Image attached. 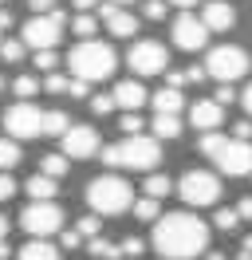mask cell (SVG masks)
I'll return each mask as SVG.
<instances>
[{
  "instance_id": "obj_16",
  "label": "cell",
  "mask_w": 252,
  "mask_h": 260,
  "mask_svg": "<svg viewBox=\"0 0 252 260\" xmlns=\"http://www.w3.org/2000/svg\"><path fill=\"white\" fill-rule=\"evenodd\" d=\"M201 20L209 32H229L236 24V8L233 4H225V0H205L201 4Z\"/></svg>"
},
{
  "instance_id": "obj_18",
  "label": "cell",
  "mask_w": 252,
  "mask_h": 260,
  "mask_svg": "<svg viewBox=\"0 0 252 260\" xmlns=\"http://www.w3.org/2000/svg\"><path fill=\"white\" fill-rule=\"evenodd\" d=\"M16 260H59V248L47 241V237H32V241L16 252Z\"/></svg>"
},
{
  "instance_id": "obj_17",
  "label": "cell",
  "mask_w": 252,
  "mask_h": 260,
  "mask_svg": "<svg viewBox=\"0 0 252 260\" xmlns=\"http://www.w3.org/2000/svg\"><path fill=\"white\" fill-rule=\"evenodd\" d=\"M114 107H122V111H138L142 103H146V87H142V79H122V83H114Z\"/></svg>"
},
{
  "instance_id": "obj_23",
  "label": "cell",
  "mask_w": 252,
  "mask_h": 260,
  "mask_svg": "<svg viewBox=\"0 0 252 260\" xmlns=\"http://www.w3.org/2000/svg\"><path fill=\"white\" fill-rule=\"evenodd\" d=\"M67 130H71V118H67V111H47V114H44V126H40V134L63 138Z\"/></svg>"
},
{
  "instance_id": "obj_55",
  "label": "cell",
  "mask_w": 252,
  "mask_h": 260,
  "mask_svg": "<svg viewBox=\"0 0 252 260\" xmlns=\"http://www.w3.org/2000/svg\"><path fill=\"white\" fill-rule=\"evenodd\" d=\"M0 241H8V217L0 213Z\"/></svg>"
},
{
  "instance_id": "obj_7",
  "label": "cell",
  "mask_w": 252,
  "mask_h": 260,
  "mask_svg": "<svg viewBox=\"0 0 252 260\" xmlns=\"http://www.w3.org/2000/svg\"><path fill=\"white\" fill-rule=\"evenodd\" d=\"M20 40L28 44L32 51H44V48H55L63 40V12H40V16H32L24 28H20Z\"/></svg>"
},
{
  "instance_id": "obj_32",
  "label": "cell",
  "mask_w": 252,
  "mask_h": 260,
  "mask_svg": "<svg viewBox=\"0 0 252 260\" xmlns=\"http://www.w3.org/2000/svg\"><path fill=\"white\" fill-rule=\"evenodd\" d=\"M99 229H103V225H99V213H87V217H79V221H75V233L83 237V241L99 237Z\"/></svg>"
},
{
  "instance_id": "obj_52",
  "label": "cell",
  "mask_w": 252,
  "mask_h": 260,
  "mask_svg": "<svg viewBox=\"0 0 252 260\" xmlns=\"http://www.w3.org/2000/svg\"><path fill=\"white\" fill-rule=\"evenodd\" d=\"M170 4H177V8H181V12H189V8H193V4H205V0H170Z\"/></svg>"
},
{
  "instance_id": "obj_49",
  "label": "cell",
  "mask_w": 252,
  "mask_h": 260,
  "mask_svg": "<svg viewBox=\"0 0 252 260\" xmlns=\"http://www.w3.org/2000/svg\"><path fill=\"white\" fill-rule=\"evenodd\" d=\"M236 260H252V237L240 241V256H236Z\"/></svg>"
},
{
  "instance_id": "obj_20",
  "label": "cell",
  "mask_w": 252,
  "mask_h": 260,
  "mask_svg": "<svg viewBox=\"0 0 252 260\" xmlns=\"http://www.w3.org/2000/svg\"><path fill=\"white\" fill-rule=\"evenodd\" d=\"M24 189H28L32 201H55V178H47V174H32L28 181H24Z\"/></svg>"
},
{
  "instance_id": "obj_47",
  "label": "cell",
  "mask_w": 252,
  "mask_h": 260,
  "mask_svg": "<svg viewBox=\"0 0 252 260\" xmlns=\"http://www.w3.org/2000/svg\"><path fill=\"white\" fill-rule=\"evenodd\" d=\"M209 75H205V67H189L185 71V83H205Z\"/></svg>"
},
{
  "instance_id": "obj_14",
  "label": "cell",
  "mask_w": 252,
  "mask_h": 260,
  "mask_svg": "<svg viewBox=\"0 0 252 260\" xmlns=\"http://www.w3.org/2000/svg\"><path fill=\"white\" fill-rule=\"evenodd\" d=\"M99 20H103V24H107V32L118 36V40H126V36L138 32V20L130 16L122 4H110V0H107V4H99Z\"/></svg>"
},
{
  "instance_id": "obj_33",
  "label": "cell",
  "mask_w": 252,
  "mask_h": 260,
  "mask_svg": "<svg viewBox=\"0 0 252 260\" xmlns=\"http://www.w3.org/2000/svg\"><path fill=\"white\" fill-rule=\"evenodd\" d=\"M236 221H240V213H236V209H217V217H213V225H217L220 233H233Z\"/></svg>"
},
{
  "instance_id": "obj_58",
  "label": "cell",
  "mask_w": 252,
  "mask_h": 260,
  "mask_svg": "<svg viewBox=\"0 0 252 260\" xmlns=\"http://www.w3.org/2000/svg\"><path fill=\"white\" fill-rule=\"evenodd\" d=\"M0 91H4V79H0Z\"/></svg>"
},
{
  "instance_id": "obj_30",
  "label": "cell",
  "mask_w": 252,
  "mask_h": 260,
  "mask_svg": "<svg viewBox=\"0 0 252 260\" xmlns=\"http://www.w3.org/2000/svg\"><path fill=\"white\" fill-rule=\"evenodd\" d=\"M24 51H28L24 40H0V59H4V63H20Z\"/></svg>"
},
{
  "instance_id": "obj_56",
  "label": "cell",
  "mask_w": 252,
  "mask_h": 260,
  "mask_svg": "<svg viewBox=\"0 0 252 260\" xmlns=\"http://www.w3.org/2000/svg\"><path fill=\"white\" fill-rule=\"evenodd\" d=\"M205 260H225V252H205Z\"/></svg>"
},
{
  "instance_id": "obj_28",
  "label": "cell",
  "mask_w": 252,
  "mask_h": 260,
  "mask_svg": "<svg viewBox=\"0 0 252 260\" xmlns=\"http://www.w3.org/2000/svg\"><path fill=\"white\" fill-rule=\"evenodd\" d=\"M40 87H44V83L36 79V75H20V79L12 83V95L20 99V103H28V99L36 95V91H40Z\"/></svg>"
},
{
  "instance_id": "obj_3",
  "label": "cell",
  "mask_w": 252,
  "mask_h": 260,
  "mask_svg": "<svg viewBox=\"0 0 252 260\" xmlns=\"http://www.w3.org/2000/svg\"><path fill=\"white\" fill-rule=\"evenodd\" d=\"M87 205L99 217H118V213H126L134 205V189L118 174H103V178L87 181Z\"/></svg>"
},
{
  "instance_id": "obj_27",
  "label": "cell",
  "mask_w": 252,
  "mask_h": 260,
  "mask_svg": "<svg viewBox=\"0 0 252 260\" xmlns=\"http://www.w3.org/2000/svg\"><path fill=\"white\" fill-rule=\"evenodd\" d=\"M20 166V142L16 138H0V170Z\"/></svg>"
},
{
  "instance_id": "obj_8",
  "label": "cell",
  "mask_w": 252,
  "mask_h": 260,
  "mask_svg": "<svg viewBox=\"0 0 252 260\" xmlns=\"http://www.w3.org/2000/svg\"><path fill=\"white\" fill-rule=\"evenodd\" d=\"M20 229L28 237H51V233L63 229V209L55 201H32V205L20 209Z\"/></svg>"
},
{
  "instance_id": "obj_50",
  "label": "cell",
  "mask_w": 252,
  "mask_h": 260,
  "mask_svg": "<svg viewBox=\"0 0 252 260\" xmlns=\"http://www.w3.org/2000/svg\"><path fill=\"white\" fill-rule=\"evenodd\" d=\"M8 28H12V12H8V8H0V32H8Z\"/></svg>"
},
{
  "instance_id": "obj_6",
  "label": "cell",
  "mask_w": 252,
  "mask_h": 260,
  "mask_svg": "<svg viewBox=\"0 0 252 260\" xmlns=\"http://www.w3.org/2000/svg\"><path fill=\"white\" fill-rule=\"evenodd\" d=\"M114 150H118V170H142V174H150L162 162V146H158V138H150V134H130Z\"/></svg>"
},
{
  "instance_id": "obj_39",
  "label": "cell",
  "mask_w": 252,
  "mask_h": 260,
  "mask_svg": "<svg viewBox=\"0 0 252 260\" xmlns=\"http://www.w3.org/2000/svg\"><path fill=\"white\" fill-rule=\"evenodd\" d=\"M16 197V178L8 170H0V201H12Z\"/></svg>"
},
{
  "instance_id": "obj_45",
  "label": "cell",
  "mask_w": 252,
  "mask_h": 260,
  "mask_svg": "<svg viewBox=\"0 0 252 260\" xmlns=\"http://www.w3.org/2000/svg\"><path fill=\"white\" fill-rule=\"evenodd\" d=\"M103 166H107V170H118V150L114 146H103Z\"/></svg>"
},
{
  "instance_id": "obj_34",
  "label": "cell",
  "mask_w": 252,
  "mask_h": 260,
  "mask_svg": "<svg viewBox=\"0 0 252 260\" xmlns=\"http://www.w3.org/2000/svg\"><path fill=\"white\" fill-rule=\"evenodd\" d=\"M87 107H91V111L103 118V114L114 111V95H91V99H87Z\"/></svg>"
},
{
  "instance_id": "obj_53",
  "label": "cell",
  "mask_w": 252,
  "mask_h": 260,
  "mask_svg": "<svg viewBox=\"0 0 252 260\" xmlns=\"http://www.w3.org/2000/svg\"><path fill=\"white\" fill-rule=\"evenodd\" d=\"M51 4H55V0H32V8H36V12H47Z\"/></svg>"
},
{
  "instance_id": "obj_10",
  "label": "cell",
  "mask_w": 252,
  "mask_h": 260,
  "mask_svg": "<svg viewBox=\"0 0 252 260\" xmlns=\"http://www.w3.org/2000/svg\"><path fill=\"white\" fill-rule=\"evenodd\" d=\"M40 126H44V111H36L32 103H16L4 111V130L8 138L24 142V138H40Z\"/></svg>"
},
{
  "instance_id": "obj_9",
  "label": "cell",
  "mask_w": 252,
  "mask_h": 260,
  "mask_svg": "<svg viewBox=\"0 0 252 260\" xmlns=\"http://www.w3.org/2000/svg\"><path fill=\"white\" fill-rule=\"evenodd\" d=\"M126 63H130V71H134L138 79H146V75H166L170 51L162 48L158 40H138L134 48L126 51Z\"/></svg>"
},
{
  "instance_id": "obj_21",
  "label": "cell",
  "mask_w": 252,
  "mask_h": 260,
  "mask_svg": "<svg viewBox=\"0 0 252 260\" xmlns=\"http://www.w3.org/2000/svg\"><path fill=\"white\" fill-rule=\"evenodd\" d=\"M154 138H166V142H170V138H181V118H177V114H154Z\"/></svg>"
},
{
  "instance_id": "obj_35",
  "label": "cell",
  "mask_w": 252,
  "mask_h": 260,
  "mask_svg": "<svg viewBox=\"0 0 252 260\" xmlns=\"http://www.w3.org/2000/svg\"><path fill=\"white\" fill-rule=\"evenodd\" d=\"M44 91H47V95H67V79H63L59 71H47V79H44Z\"/></svg>"
},
{
  "instance_id": "obj_40",
  "label": "cell",
  "mask_w": 252,
  "mask_h": 260,
  "mask_svg": "<svg viewBox=\"0 0 252 260\" xmlns=\"http://www.w3.org/2000/svg\"><path fill=\"white\" fill-rule=\"evenodd\" d=\"M67 95H75V99H91V83H87V79H75V75H71V79H67Z\"/></svg>"
},
{
  "instance_id": "obj_48",
  "label": "cell",
  "mask_w": 252,
  "mask_h": 260,
  "mask_svg": "<svg viewBox=\"0 0 252 260\" xmlns=\"http://www.w3.org/2000/svg\"><path fill=\"white\" fill-rule=\"evenodd\" d=\"M236 213H240V221H252V197H244V201L236 205Z\"/></svg>"
},
{
  "instance_id": "obj_41",
  "label": "cell",
  "mask_w": 252,
  "mask_h": 260,
  "mask_svg": "<svg viewBox=\"0 0 252 260\" xmlns=\"http://www.w3.org/2000/svg\"><path fill=\"white\" fill-rule=\"evenodd\" d=\"M118 248H122V256H142V248H146V241H142V237H126V241L118 244Z\"/></svg>"
},
{
  "instance_id": "obj_19",
  "label": "cell",
  "mask_w": 252,
  "mask_h": 260,
  "mask_svg": "<svg viewBox=\"0 0 252 260\" xmlns=\"http://www.w3.org/2000/svg\"><path fill=\"white\" fill-rule=\"evenodd\" d=\"M150 103H154V114H181V107H185V99H181L177 87H162Z\"/></svg>"
},
{
  "instance_id": "obj_12",
  "label": "cell",
  "mask_w": 252,
  "mask_h": 260,
  "mask_svg": "<svg viewBox=\"0 0 252 260\" xmlns=\"http://www.w3.org/2000/svg\"><path fill=\"white\" fill-rule=\"evenodd\" d=\"M170 36H173V48L181 51H201L209 44V28H205L201 16H193V12H181V16L170 24Z\"/></svg>"
},
{
  "instance_id": "obj_25",
  "label": "cell",
  "mask_w": 252,
  "mask_h": 260,
  "mask_svg": "<svg viewBox=\"0 0 252 260\" xmlns=\"http://www.w3.org/2000/svg\"><path fill=\"white\" fill-rule=\"evenodd\" d=\"M40 174L59 181L63 174H67V154H44V158H40Z\"/></svg>"
},
{
  "instance_id": "obj_11",
  "label": "cell",
  "mask_w": 252,
  "mask_h": 260,
  "mask_svg": "<svg viewBox=\"0 0 252 260\" xmlns=\"http://www.w3.org/2000/svg\"><path fill=\"white\" fill-rule=\"evenodd\" d=\"M217 170L225 178H248L252 174V142H240V138H229L225 146L217 150Z\"/></svg>"
},
{
  "instance_id": "obj_46",
  "label": "cell",
  "mask_w": 252,
  "mask_h": 260,
  "mask_svg": "<svg viewBox=\"0 0 252 260\" xmlns=\"http://www.w3.org/2000/svg\"><path fill=\"white\" fill-rule=\"evenodd\" d=\"M181 83H185V71H170V67H166V87H177V91H181Z\"/></svg>"
},
{
  "instance_id": "obj_13",
  "label": "cell",
  "mask_w": 252,
  "mask_h": 260,
  "mask_svg": "<svg viewBox=\"0 0 252 260\" xmlns=\"http://www.w3.org/2000/svg\"><path fill=\"white\" fill-rule=\"evenodd\" d=\"M59 142H63V154H67V158H79V162H83V158H94V154H99V130L94 126H71Z\"/></svg>"
},
{
  "instance_id": "obj_59",
  "label": "cell",
  "mask_w": 252,
  "mask_h": 260,
  "mask_svg": "<svg viewBox=\"0 0 252 260\" xmlns=\"http://www.w3.org/2000/svg\"><path fill=\"white\" fill-rule=\"evenodd\" d=\"M0 4H4V0H0Z\"/></svg>"
},
{
  "instance_id": "obj_22",
  "label": "cell",
  "mask_w": 252,
  "mask_h": 260,
  "mask_svg": "<svg viewBox=\"0 0 252 260\" xmlns=\"http://www.w3.org/2000/svg\"><path fill=\"white\" fill-rule=\"evenodd\" d=\"M170 189H173V181L166 178V174H158V170H150L146 181H142V193H146V197H158V201H162V197H170Z\"/></svg>"
},
{
  "instance_id": "obj_51",
  "label": "cell",
  "mask_w": 252,
  "mask_h": 260,
  "mask_svg": "<svg viewBox=\"0 0 252 260\" xmlns=\"http://www.w3.org/2000/svg\"><path fill=\"white\" fill-rule=\"evenodd\" d=\"M240 103H244V111H248V118H252V83L244 87V95H240Z\"/></svg>"
},
{
  "instance_id": "obj_5",
  "label": "cell",
  "mask_w": 252,
  "mask_h": 260,
  "mask_svg": "<svg viewBox=\"0 0 252 260\" xmlns=\"http://www.w3.org/2000/svg\"><path fill=\"white\" fill-rule=\"evenodd\" d=\"M177 197L185 201L189 209H209V205H217V197H220V178L205 174V170H185L177 178Z\"/></svg>"
},
{
  "instance_id": "obj_57",
  "label": "cell",
  "mask_w": 252,
  "mask_h": 260,
  "mask_svg": "<svg viewBox=\"0 0 252 260\" xmlns=\"http://www.w3.org/2000/svg\"><path fill=\"white\" fill-rule=\"evenodd\" d=\"M110 4H134V0H110Z\"/></svg>"
},
{
  "instance_id": "obj_44",
  "label": "cell",
  "mask_w": 252,
  "mask_h": 260,
  "mask_svg": "<svg viewBox=\"0 0 252 260\" xmlns=\"http://www.w3.org/2000/svg\"><path fill=\"white\" fill-rule=\"evenodd\" d=\"M213 99H217L220 107H229V103H233V99H236V91H233V83H220V91H217V95H213Z\"/></svg>"
},
{
  "instance_id": "obj_26",
  "label": "cell",
  "mask_w": 252,
  "mask_h": 260,
  "mask_svg": "<svg viewBox=\"0 0 252 260\" xmlns=\"http://www.w3.org/2000/svg\"><path fill=\"white\" fill-rule=\"evenodd\" d=\"M229 138H225V130H205L201 134V142H197V150H201L205 158H217V150L225 146Z\"/></svg>"
},
{
  "instance_id": "obj_31",
  "label": "cell",
  "mask_w": 252,
  "mask_h": 260,
  "mask_svg": "<svg viewBox=\"0 0 252 260\" xmlns=\"http://www.w3.org/2000/svg\"><path fill=\"white\" fill-rule=\"evenodd\" d=\"M71 32H75V36H83V40H91V36L99 32V20H94L91 12H79V16L71 20Z\"/></svg>"
},
{
  "instance_id": "obj_60",
  "label": "cell",
  "mask_w": 252,
  "mask_h": 260,
  "mask_svg": "<svg viewBox=\"0 0 252 260\" xmlns=\"http://www.w3.org/2000/svg\"><path fill=\"white\" fill-rule=\"evenodd\" d=\"M248 178H252V174H248Z\"/></svg>"
},
{
  "instance_id": "obj_43",
  "label": "cell",
  "mask_w": 252,
  "mask_h": 260,
  "mask_svg": "<svg viewBox=\"0 0 252 260\" xmlns=\"http://www.w3.org/2000/svg\"><path fill=\"white\" fill-rule=\"evenodd\" d=\"M233 138H240V142H252V118H240L233 126Z\"/></svg>"
},
{
  "instance_id": "obj_38",
  "label": "cell",
  "mask_w": 252,
  "mask_h": 260,
  "mask_svg": "<svg viewBox=\"0 0 252 260\" xmlns=\"http://www.w3.org/2000/svg\"><path fill=\"white\" fill-rule=\"evenodd\" d=\"M166 8H170V4H162V0H146V4H142V16L146 20H166Z\"/></svg>"
},
{
  "instance_id": "obj_15",
  "label": "cell",
  "mask_w": 252,
  "mask_h": 260,
  "mask_svg": "<svg viewBox=\"0 0 252 260\" xmlns=\"http://www.w3.org/2000/svg\"><path fill=\"white\" fill-rule=\"evenodd\" d=\"M220 122H225V107H220L217 99H201V103H193L189 107V126L193 130H217Z\"/></svg>"
},
{
  "instance_id": "obj_4",
  "label": "cell",
  "mask_w": 252,
  "mask_h": 260,
  "mask_svg": "<svg viewBox=\"0 0 252 260\" xmlns=\"http://www.w3.org/2000/svg\"><path fill=\"white\" fill-rule=\"evenodd\" d=\"M205 75L209 79H217V83H236V79H244L248 75V51L244 48H236V44H220V48H213L209 55H205Z\"/></svg>"
},
{
  "instance_id": "obj_54",
  "label": "cell",
  "mask_w": 252,
  "mask_h": 260,
  "mask_svg": "<svg viewBox=\"0 0 252 260\" xmlns=\"http://www.w3.org/2000/svg\"><path fill=\"white\" fill-rule=\"evenodd\" d=\"M94 4H99V0H75V8H79V12H91Z\"/></svg>"
},
{
  "instance_id": "obj_36",
  "label": "cell",
  "mask_w": 252,
  "mask_h": 260,
  "mask_svg": "<svg viewBox=\"0 0 252 260\" xmlns=\"http://www.w3.org/2000/svg\"><path fill=\"white\" fill-rule=\"evenodd\" d=\"M118 130H126V138H130V134H142V118H138V111H126L122 118H118Z\"/></svg>"
},
{
  "instance_id": "obj_1",
  "label": "cell",
  "mask_w": 252,
  "mask_h": 260,
  "mask_svg": "<svg viewBox=\"0 0 252 260\" xmlns=\"http://www.w3.org/2000/svg\"><path fill=\"white\" fill-rule=\"evenodd\" d=\"M150 244L166 260H193L209 252V225L193 209H177V213H162L154 221Z\"/></svg>"
},
{
  "instance_id": "obj_2",
  "label": "cell",
  "mask_w": 252,
  "mask_h": 260,
  "mask_svg": "<svg viewBox=\"0 0 252 260\" xmlns=\"http://www.w3.org/2000/svg\"><path fill=\"white\" fill-rule=\"evenodd\" d=\"M114 63H118V55L110 44H99V40H79L71 55H67V67H71V75L75 79H87V83H103L114 75Z\"/></svg>"
},
{
  "instance_id": "obj_42",
  "label": "cell",
  "mask_w": 252,
  "mask_h": 260,
  "mask_svg": "<svg viewBox=\"0 0 252 260\" xmlns=\"http://www.w3.org/2000/svg\"><path fill=\"white\" fill-rule=\"evenodd\" d=\"M59 244H63V248H83V244H87V241H83V237H79L75 229H63V237H59Z\"/></svg>"
},
{
  "instance_id": "obj_29",
  "label": "cell",
  "mask_w": 252,
  "mask_h": 260,
  "mask_svg": "<svg viewBox=\"0 0 252 260\" xmlns=\"http://www.w3.org/2000/svg\"><path fill=\"white\" fill-rule=\"evenodd\" d=\"M130 209H134V217H138V221H158V217H162V209H158V197H138Z\"/></svg>"
},
{
  "instance_id": "obj_24",
  "label": "cell",
  "mask_w": 252,
  "mask_h": 260,
  "mask_svg": "<svg viewBox=\"0 0 252 260\" xmlns=\"http://www.w3.org/2000/svg\"><path fill=\"white\" fill-rule=\"evenodd\" d=\"M87 252L99 256V260H118L122 256V248H118L114 241H103V237H91V241H87Z\"/></svg>"
},
{
  "instance_id": "obj_37",
  "label": "cell",
  "mask_w": 252,
  "mask_h": 260,
  "mask_svg": "<svg viewBox=\"0 0 252 260\" xmlns=\"http://www.w3.org/2000/svg\"><path fill=\"white\" fill-rule=\"evenodd\" d=\"M36 67H44V71H55V67H59V55H55V48L36 51Z\"/></svg>"
}]
</instances>
